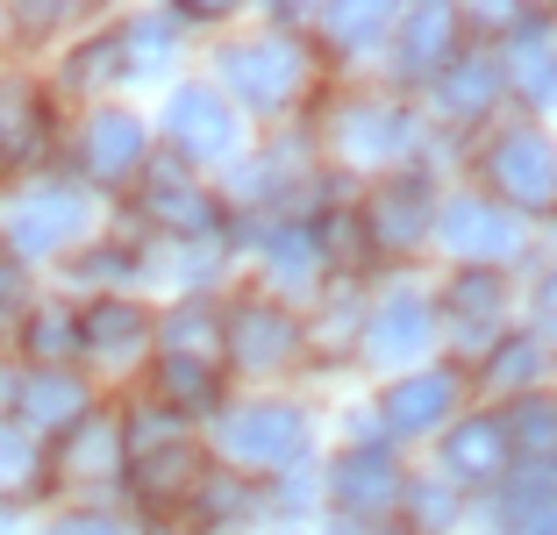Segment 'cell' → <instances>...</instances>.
<instances>
[{
    "label": "cell",
    "instance_id": "obj_22",
    "mask_svg": "<svg viewBox=\"0 0 557 535\" xmlns=\"http://www.w3.org/2000/svg\"><path fill=\"white\" fill-rule=\"evenodd\" d=\"M450 36H458V15L450 8H414L408 15V36H400V58H408V72H443L450 58Z\"/></svg>",
    "mask_w": 557,
    "mask_h": 535
},
{
    "label": "cell",
    "instance_id": "obj_28",
    "mask_svg": "<svg viewBox=\"0 0 557 535\" xmlns=\"http://www.w3.org/2000/svg\"><path fill=\"white\" fill-rule=\"evenodd\" d=\"M164 336H172V357H194V364H208V357H214V314L194 300V308H180L172 322H164Z\"/></svg>",
    "mask_w": 557,
    "mask_h": 535
},
{
    "label": "cell",
    "instance_id": "obj_16",
    "mask_svg": "<svg viewBox=\"0 0 557 535\" xmlns=\"http://www.w3.org/2000/svg\"><path fill=\"white\" fill-rule=\"evenodd\" d=\"M493 94H500V58H450V65L436 72V100L450 114H486Z\"/></svg>",
    "mask_w": 557,
    "mask_h": 535
},
{
    "label": "cell",
    "instance_id": "obj_20",
    "mask_svg": "<svg viewBox=\"0 0 557 535\" xmlns=\"http://www.w3.org/2000/svg\"><path fill=\"white\" fill-rule=\"evenodd\" d=\"M500 436H508V450L550 464V457H557V393H529V400H515V414L500 422Z\"/></svg>",
    "mask_w": 557,
    "mask_h": 535
},
{
    "label": "cell",
    "instance_id": "obj_15",
    "mask_svg": "<svg viewBox=\"0 0 557 535\" xmlns=\"http://www.w3.org/2000/svg\"><path fill=\"white\" fill-rule=\"evenodd\" d=\"M443 464L458 478H500L508 464V436H500V414H479V422H458L450 443H443Z\"/></svg>",
    "mask_w": 557,
    "mask_h": 535
},
{
    "label": "cell",
    "instance_id": "obj_31",
    "mask_svg": "<svg viewBox=\"0 0 557 535\" xmlns=\"http://www.w3.org/2000/svg\"><path fill=\"white\" fill-rule=\"evenodd\" d=\"M272 264H278L286 286H308V278H314V236H308V228H278V236H272Z\"/></svg>",
    "mask_w": 557,
    "mask_h": 535
},
{
    "label": "cell",
    "instance_id": "obj_32",
    "mask_svg": "<svg viewBox=\"0 0 557 535\" xmlns=\"http://www.w3.org/2000/svg\"><path fill=\"white\" fill-rule=\"evenodd\" d=\"M322 29L336 36L344 50H364L379 29H386V8H329V15H322Z\"/></svg>",
    "mask_w": 557,
    "mask_h": 535
},
{
    "label": "cell",
    "instance_id": "obj_26",
    "mask_svg": "<svg viewBox=\"0 0 557 535\" xmlns=\"http://www.w3.org/2000/svg\"><path fill=\"white\" fill-rule=\"evenodd\" d=\"M158 386L172 393V407H208L214 400V364H194V357H164Z\"/></svg>",
    "mask_w": 557,
    "mask_h": 535
},
{
    "label": "cell",
    "instance_id": "obj_13",
    "mask_svg": "<svg viewBox=\"0 0 557 535\" xmlns=\"http://www.w3.org/2000/svg\"><path fill=\"white\" fill-rule=\"evenodd\" d=\"M144 200H150V214H158V222H172L180 236H208V228H214V200L200 194V186L180 172V164H158Z\"/></svg>",
    "mask_w": 557,
    "mask_h": 535
},
{
    "label": "cell",
    "instance_id": "obj_12",
    "mask_svg": "<svg viewBox=\"0 0 557 535\" xmlns=\"http://www.w3.org/2000/svg\"><path fill=\"white\" fill-rule=\"evenodd\" d=\"M400 493V471H394V450H350L336 464V500L350 514H379V507Z\"/></svg>",
    "mask_w": 557,
    "mask_h": 535
},
{
    "label": "cell",
    "instance_id": "obj_27",
    "mask_svg": "<svg viewBox=\"0 0 557 535\" xmlns=\"http://www.w3.org/2000/svg\"><path fill=\"white\" fill-rule=\"evenodd\" d=\"M536 364H543V350L529 336H515V343H500V350L486 357V386L493 393H515V386H529V378H536Z\"/></svg>",
    "mask_w": 557,
    "mask_h": 535
},
{
    "label": "cell",
    "instance_id": "obj_23",
    "mask_svg": "<svg viewBox=\"0 0 557 535\" xmlns=\"http://www.w3.org/2000/svg\"><path fill=\"white\" fill-rule=\"evenodd\" d=\"M429 343V308L422 300H386L372 314V357H414Z\"/></svg>",
    "mask_w": 557,
    "mask_h": 535
},
{
    "label": "cell",
    "instance_id": "obj_2",
    "mask_svg": "<svg viewBox=\"0 0 557 535\" xmlns=\"http://www.w3.org/2000/svg\"><path fill=\"white\" fill-rule=\"evenodd\" d=\"M222 79H230V94L244 100V108H286V100L300 94V79H308V58H300L294 43H278V36H258V43H236L230 58H222Z\"/></svg>",
    "mask_w": 557,
    "mask_h": 535
},
{
    "label": "cell",
    "instance_id": "obj_9",
    "mask_svg": "<svg viewBox=\"0 0 557 535\" xmlns=\"http://www.w3.org/2000/svg\"><path fill=\"white\" fill-rule=\"evenodd\" d=\"M294 314L264 308V300H250V308L230 314V357L236 364H250V372H264V364H286L294 357Z\"/></svg>",
    "mask_w": 557,
    "mask_h": 535
},
{
    "label": "cell",
    "instance_id": "obj_37",
    "mask_svg": "<svg viewBox=\"0 0 557 535\" xmlns=\"http://www.w3.org/2000/svg\"><path fill=\"white\" fill-rule=\"evenodd\" d=\"M15 300H22V272L0 258V308H15Z\"/></svg>",
    "mask_w": 557,
    "mask_h": 535
},
{
    "label": "cell",
    "instance_id": "obj_24",
    "mask_svg": "<svg viewBox=\"0 0 557 535\" xmlns=\"http://www.w3.org/2000/svg\"><path fill=\"white\" fill-rule=\"evenodd\" d=\"M36 478H44V450H36V436L15 422V414H0V500H22Z\"/></svg>",
    "mask_w": 557,
    "mask_h": 535
},
{
    "label": "cell",
    "instance_id": "obj_35",
    "mask_svg": "<svg viewBox=\"0 0 557 535\" xmlns=\"http://www.w3.org/2000/svg\"><path fill=\"white\" fill-rule=\"evenodd\" d=\"M536 314H543V328H550V336H557V272L543 278V293H536Z\"/></svg>",
    "mask_w": 557,
    "mask_h": 535
},
{
    "label": "cell",
    "instance_id": "obj_33",
    "mask_svg": "<svg viewBox=\"0 0 557 535\" xmlns=\"http://www.w3.org/2000/svg\"><path fill=\"white\" fill-rule=\"evenodd\" d=\"M72 343H79V322H72V314L44 308V314H36V322H29V350L44 357V364H58V357H65Z\"/></svg>",
    "mask_w": 557,
    "mask_h": 535
},
{
    "label": "cell",
    "instance_id": "obj_1",
    "mask_svg": "<svg viewBox=\"0 0 557 535\" xmlns=\"http://www.w3.org/2000/svg\"><path fill=\"white\" fill-rule=\"evenodd\" d=\"M222 450H230V464H244V471H286V464H300V450H308V422H300V407H286V400L236 407L230 422H222Z\"/></svg>",
    "mask_w": 557,
    "mask_h": 535
},
{
    "label": "cell",
    "instance_id": "obj_34",
    "mask_svg": "<svg viewBox=\"0 0 557 535\" xmlns=\"http://www.w3.org/2000/svg\"><path fill=\"white\" fill-rule=\"evenodd\" d=\"M450 514H458V507H450L443 486H414V521H422V528H436V521H450Z\"/></svg>",
    "mask_w": 557,
    "mask_h": 535
},
{
    "label": "cell",
    "instance_id": "obj_3",
    "mask_svg": "<svg viewBox=\"0 0 557 535\" xmlns=\"http://www.w3.org/2000/svg\"><path fill=\"white\" fill-rule=\"evenodd\" d=\"M129 471H136V493H144V500L172 507L180 493H194L200 450L172 436V422H158V414H136V428H129Z\"/></svg>",
    "mask_w": 557,
    "mask_h": 535
},
{
    "label": "cell",
    "instance_id": "obj_17",
    "mask_svg": "<svg viewBox=\"0 0 557 535\" xmlns=\"http://www.w3.org/2000/svg\"><path fill=\"white\" fill-rule=\"evenodd\" d=\"M429 222H436V208H429L422 186H394V194H379V208H372V236L386 250H414L429 236Z\"/></svg>",
    "mask_w": 557,
    "mask_h": 535
},
{
    "label": "cell",
    "instance_id": "obj_19",
    "mask_svg": "<svg viewBox=\"0 0 557 535\" xmlns=\"http://www.w3.org/2000/svg\"><path fill=\"white\" fill-rule=\"evenodd\" d=\"M508 79H515V94L536 100V108H550V100H557V43L543 29H529V36H515V43H508Z\"/></svg>",
    "mask_w": 557,
    "mask_h": 535
},
{
    "label": "cell",
    "instance_id": "obj_7",
    "mask_svg": "<svg viewBox=\"0 0 557 535\" xmlns=\"http://www.w3.org/2000/svg\"><path fill=\"white\" fill-rule=\"evenodd\" d=\"M436 236L458 250V258H508L515 250V222L493 208V200H443Z\"/></svg>",
    "mask_w": 557,
    "mask_h": 535
},
{
    "label": "cell",
    "instance_id": "obj_14",
    "mask_svg": "<svg viewBox=\"0 0 557 535\" xmlns=\"http://www.w3.org/2000/svg\"><path fill=\"white\" fill-rule=\"evenodd\" d=\"M493 514L508 521V535H557V478L550 471H522L515 486H500V507Z\"/></svg>",
    "mask_w": 557,
    "mask_h": 535
},
{
    "label": "cell",
    "instance_id": "obj_6",
    "mask_svg": "<svg viewBox=\"0 0 557 535\" xmlns=\"http://www.w3.org/2000/svg\"><path fill=\"white\" fill-rule=\"evenodd\" d=\"M164 129H172V144H180L186 158H208V164L236 150V114L222 108L208 86H186V94H172V108H164Z\"/></svg>",
    "mask_w": 557,
    "mask_h": 535
},
{
    "label": "cell",
    "instance_id": "obj_25",
    "mask_svg": "<svg viewBox=\"0 0 557 535\" xmlns=\"http://www.w3.org/2000/svg\"><path fill=\"white\" fill-rule=\"evenodd\" d=\"M36 136H44V108L22 86H8L0 94V164H22L36 150Z\"/></svg>",
    "mask_w": 557,
    "mask_h": 535
},
{
    "label": "cell",
    "instance_id": "obj_29",
    "mask_svg": "<svg viewBox=\"0 0 557 535\" xmlns=\"http://www.w3.org/2000/svg\"><path fill=\"white\" fill-rule=\"evenodd\" d=\"M94 471H115V428L108 422H86L79 436H72V457H65V478H94Z\"/></svg>",
    "mask_w": 557,
    "mask_h": 535
},
{
    "label": "cell",
    "instance_id": "obj_10",
    "mask_svg": "<svg viewBox=\"0 0 557 535\" xmlns=\"http://www.w3.org/2000/svg\"><path fill=\"white\" fill-rule=\"evenodd\" d=\"M136 164H144V122L122 108L94 114V129H86V172L100 178V186H115V178H129Z\"/></svg>",
    "mask_w": 557,
    "mask_h": 535
},
{
    "label": "cell",
    "instance_id": "obj_5",
    "mask_svg": "<svg viewBox=\"0 0 557 535\" xmlns=\"http://www.w3.org/2000/svg\"><path fill=\"white\" fill-rule=\"evenodd\" d=\"M329 150L344 164H386L408 150V114L400 108H379V100H358L329 122Z\"/></svg>",
    "mask_w": 557,
    "mask_h": 535
},
{
    "label": "cell",
    "instance_id": "obj_11",
    "mask_svg": "<svg viewBox=\"0 0 557 535\" xmlns=\"http://www.w3.org/2000/svg\"><path fill=\"white\" fill-rule=\"evenodd\" d=\"M15 393H22V428L29 436L36 428H72L86 414V386L72 372H29Z\"/></svg>",
    "mask_w": 557,
    "mask_h": 535
},
{
    "label": "cell",
    "instance_id": "obj_36",
    "mask_svg": "<svg viewBox=\"0 0 557 535\" xmlns=\"http://www.w3.org/2000/svg\"><path fill=\"white\" fill-rule=\"evenodd\" d=\"M58 535H122V528H115V521H100V514H79V521H65Z\"/></svg>",
    "mask_w": 557,
    "mask_h": 535
},
{
    "label": "cell",
    "instance_id": "obj_21",
    "mask_svg": "<svg viewBox=\"0 0 557 535\" xmlns=\"http://www.w3.org/2000/svg\"><path fill=\"white\" fill-rule=\"evenodd\" d=\"M79 336L94 343L100 357H129L136 343L150 336V314H144V308H129V300H100V308L79 322Z\"/></svg>",
    "mask_w": 557,
    "mask_h": 535
},
{
    "label": "cell",
    "instance_id": "obj_18",
    "mask_svg": "<svg viewBox=\"0 0 557 535\" xmlns=\"http://www.w3.org/2000/svg\"><path fill=\"white\" fill-rule=\"evenodd\" d=\"M458 400V386H450V372H422V378H400L394 393H386V422L400 428V436H414V428L443 422V407Z\"/></svg>",
    "mask_w": 557,
    "mask_h": 535
},
{
    "label": "cell",
    "instance_id": "obj_4",
    "mask_svg": "<svg viewBox=\"0 0 557 535\" xmlns=\"http://www.w3.org/2000/svg\"><path fill=\"white\" fill-rule=\"evenodd\" d=\"M486 172L500 186V200H515V208H550L557 200V144L543 129H508L486 150Z\"/></svg>",
    "mask_w": 557,
    "mask_h": 535
},
{
    "label": "cell",
    "instance_id": "obj_8",
    "mask_svg": "<svg viewBox=\"0 0 557 535\" xmlns=\"http://www.w3.org/2000/svg\"><path fill=\"white\" fill-rule=\"evenodd\" d=\"M86 222V200H79V186H44V194H29L15 208V250H58V244H72V228Z\"/></svg>",
    "mask_w": 557,
    "mask_h": 535
},
{
    "label": "cell",
    "instance_id": "obj_30",
    "mask_svg": "<svg viewBox=\"0 0 557 535\" xmlns=\"http://www.w3.org/2000/svg\"><path fill=\"white\" fill-rule=\"evenodd\" d=\"M450 314H465V322H493V314H500V278H493V272H465L458 286H450Z\"/></svg>",
    "mask_w": 557,
    "mask_h": 535
}]
</instances>
